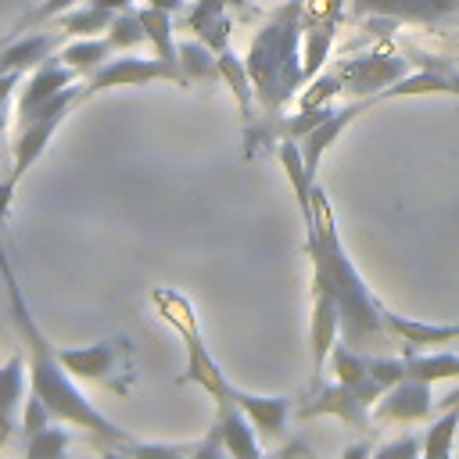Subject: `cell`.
Here are the masks:
<instances>
[{
    "mask_svg": "<svg viewBox=\"0 0 459 459\" xmlns=\"http://www.w3.org/2000/svg\"><path fill=\"white\" fill-rule=\"evenodd\" d=\"M427 409H430V387H427V380L405 377L384 398L380 416H391V420H420V416H427Z\"/></svg>",
    "mask_w": 459,
    "mask_h": 459,
    "instance_id": "1",
    "label": "cell"
},
{
    "mask_svg": "<svg viewBox=\"0 0 459 459\" xmlns=\"http://www.w3.org/2000/svg\"><path fill=\"white\" fill-rule=\"evenodd\" d=\"M57 362L75 377H104V369L111 362V351L104 344H97V348H82V351H61Z\"/></svg>",
    "mask_w": 459,
    "mask_h": 459,
    "instance_id": "2",
    "label": "cell"
},
{
    "mask_svg": "<svg viewBox=\"0 0 459 459\" xmlns=\"http://www.w3.org/2000/svg\"><path fill=\"white\" fill-rule=\"evenodd\" d=\"M22 391V359H11L0 369V434L11 427V412H14V398Z\"/></svg>",
    "mask_w": 459,
    "mask_h": 459,
    "instance_id": "3",
    "label": "cell"
},
{
    "mask_svg": "<svg viewBox=\"0 0 459 459\" xmlns=\"http://www.w3.org/2000/svg\"><path fill=\"white\" fill-rule=\"evenodd\" d=\"M405 377L412 380H437V377H459V359L455 355H434V359H416L405 362Z\"/></svg>",
    "mask_w": 459,
    "mask_h": 459,
    "instance_id": "4",
    "label": "cell"
},
{
    "mask_svg": "<svg viewBox=\"0 0 459 459\" xmlns=\"http://www.w3.org/2000/svg\"><path fill=\"white\" fill-rule=\"evenodd\" d=\"M391 326L398 333H405L409 341L416 344H434V341H448V337H459V326H420V323H405L398 316H391Z\"/></svg>",
    "mask_w": 459,
    "mask_h": 459,
    "instance_id": "5",
    "label": "cell"
},
{
    "mask_svg": "<svg viewBox=\"0 0 459 459\" xmlns=\"http://www.w3.org/2000/svg\"><path fill=\"white\" fill-rule=\"evenodd\" d=\"M459 423V405L427 434V459H448V441H452V427Z\"/></svg>",
    "mask_w": 459,
    "mask_h": 459,
    "instance_id": "6",
    "label": "cell"
},
{
    "mask_svg": "<svg viewBox=\"0 0 459 459\" xmlns=\"http://www.w3.org/2000/svg\"><path fill=\"white\" fill-rule=\"evenodd\" d=\"M344 459H366V448H362V445H359V448H348Z\"/></svg>",
    "mask_w": 459,
    "mask_h": 459,
    "instance_id": "7",
    "label": "cell"
},
{
    "mask_svg": "<svg viewBox=\"0 0 459 459\" xmlns=\"http://www.w3.org/2000/svg\"><path fill=\"white\" fill-rule=\"evenodd\" d=\"M441 405H448V409H455V405H459V391H455V394H448V398H441Z\"/></svg>",
    "mask_w": 459,
    "mask_h": 459,
    "instance_id": "8",
    "label": "cell"
}]
</instances>
